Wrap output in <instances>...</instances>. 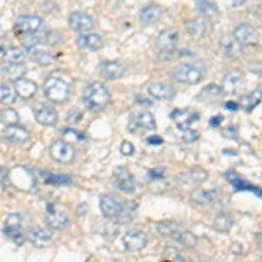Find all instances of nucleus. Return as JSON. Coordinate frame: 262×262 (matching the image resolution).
<instances>
[{"instance_id":"1","label":"nucleus","mask_w":262,"mask_h":262,"mask_svg":"<svg viewBox=\"0 0 262 262\" xmlns=\"http://www.w3.org/2000/svg\"><path fill=\"white\" fill-rule=\"evenodd\" d=\"M74 84L67 75L53 74L44 82V96L53 103H65L70 100Z\"/></svg>"},{"instance_id":"2","label":"nucleus","mask_w":262,"mask_h":262,"mask_svg":"<svg viewBox=\"0 0 262 262\" xmlns=\"http://www.w3.org/2000/svg\"><path fill=\"white\" fill-rule=\"evenodd\" d=\"M82 101L91 112H100L111 103V90L101 82H93L86 88Z\"/></svg>"},{"instance_id":"3","label":"nucleus","mask_w":262,"mask_h":262,"mask_svg":"<svg viewBox=\"0 0 262 262\" xmlns=\"http://www.w3.org/2000/svg\"><path fill=\"white\" fill-rule=\"evenodd\" d=\"M205 75L206 67L203 63H180L173 70V77L182 84H187V86L201 82L205 79Z\"/></svg>"},{"instance_id":"4","label":"nucleus","mask_w":262,"mask_h":262,"mask_svg":"<svg viewBox=\"0 0 262 262\" xmlns=\"http://www.w3.org/2000/svg\"><path fill=\"white\" fill-rule=\"evenodd\" d=\"M179 42V32L166 28L159 33L158 37V49H159V58L161 60H170L175 56V46Z\"/></svg>"},{"instance_id":"5","label":"nucleus","mask_w":262,"mask_h":262,"mask_svg":"<svg viewBox=\"0 0 262 262\" xmlns=\"http://www.w3.org/2000/svg\"><path fill=\"white\" fill-rule=\"evenodd\" d=\"M40 30H44V21L35 14L19 16L14 23V32L18 35H33V33H39Z\"/></svg>"},{"instance_id":"6","label":"nucleus","mask_w":262,"mask_h":262,"mask_svg":"<svg viewBox=\"0 0 262 262\" xmlns=\"http://www.w3.org/2000/svg\"><path fill=\"white\" fill-rule=\"evenodd\" d=\"M49 154H51V158H53L54 161H58L61 164H70V163H74L77 152H75L72 143L65 142V140H56V142L51 143Z\"/></svg>"},{"instance_id":"7","label":"nucleus","mask_w":262,"mask_h":262,"mask_svg":"<svg viewBox=\"0 0 262 262\" xmlns=\"http://www.w3.org/2000/svg\"><path fill=\"white\" fill-rule=\"evenodd\" d=\"M156 117L150 112L142 111L137 114H131L128 121V131L131 133H138V131H152L156 129Z\"/></svg>"},{"instance_id":"8","label":"nucleus","mask_w":262,"mask_h":262,"mask_svg":"<svg viewBox=\"0 0 262 262\" xmlns=\"http://www.w3.org/2000/svg\"><path fill=\"white\" fill-rule=\"evenodd\" d=\"M114 187L124 194H133L137 182H135V177L126 168H116L114 170Z\"/></svg>"},{"instance_id":"9","label":"nucleus","mask_w":262,"mask_h":262,"mask_svg":"<svg viewBox=\"0 0 262 262\" xmlns=\"http://www.w3.org/2000/svg\"><path fill=\"white\" fill-rule=\"evenodd\" d=\"M232 37H234L242 46H253L257 42V39H259V30L248 23H242L234 28Z\"/></svg>"},{"instance_id":"10","label":"nucleus","mask_w":262,"mask_h":262,"mask_svg":"<svg viewBox=\"0 0 262 262\" xmlns=\"http://www.w3.org/2000/svg\"><path fill=\"white\" fill-rule=\"evenodd\" d=\"M122 205H124V201H122L119 196H116V194H105V196L100 198V210H101V213L108 219L117 217Z\"/></svg>"},{"instance_id":"11","label":"nucleus","mask_w":262,"mask_h":262,"mask_svg":"<svg viewBox=\"0 0 262 262\" xmlns=\"http://www.w3.org/2000/svg\"><path fill=\"white\" fill-rule=\"evenodd\" d=\"M69 25H70L72 30L84 33V32L93 30V27H95V18L90 14H86V12L75 11L69 16Z\"/></svg>"},{"instance_id":"12","label":"nucleus","mask_w":262,"mask_h":262,"mask_svg":"<svg viewBox=\"0 0 262 262\" xmlns=\"http://www.w3.org/2000/svg\"><path fill=\"white\" fill-rule=\"evenodd\" d=\"M185 32L194 39H203L212 32V23L206 18H194L185 23Z\"/></svg>"},{"instance_id":"13","label":"nucleus","mask_w":262,"mask_h":262,"mask_svg":"<svg viewBox=\"0 0 262 262\" xmlns=\"http://www.w3.org/2000/svg\"><path fill=\"white\" fill-rule=\"evenodd\" d=\"M79 49L88 51V53H93V51H98L103 46V37L98 35V33H90V32H84L81 35L77 37L75 40Z\"/></svg>"},{"instance_id":"14","label":"nucleus","mask_w":262,"mask_h":262,"mask_svg":"<svg viewBox=\"0 0 262 262\" xmlns=\"http://www.w3.org/2000/svg\"><path fill=\"white\" fill-rule=\"evenodd\" d=\"M245 88V77L242 72H229V74L224 77L222 81V90L224 93H229V95H239Z\"/></svg>"},{"instance_id":"15","label":"nucleus","mask_w":262,"mask_h":262,"mask_svg":"<svg viewBox=\"0 0 262 262\" xmlns=\"http://www.w3.org/2000/svg\"><path fill=\"white\" fill-rule=\"evenodd\" d=\"M100 75L107 81H117L126 74V67L121 61H103L100 65Z\"/></svg>"},{"instance_id":"16","label":"nucleus","mask_w":262,"mask_h":262,"mask_svg":"<svg viewBox=\"0 0 262 262\" xmlns=\"http://www.w3.org/2000/svg\"><path fill=\"white\" fill-rule=\"evenodd\" d=\"M2 135H4V138H6L7 142L12 143V145H21V143L28 142V138H30L28 129L23 128V126H18V124L6 126V129H4Z\"/></svg>"},{"instance_id":"17","label":"nucleus","mask_w":262,"mask_h":262,"mask_svg":"<svg viewBox=\"0 0 262 262\" xmlns=\"http://www.w3.org/2000/svg\"><path fill=\"white\" fill-rule=\"evenodd\" d=\"M122 242H124V247L128 248V250L138 252L147 245V234L140 229H133V231L126 232L124 238H122Z\"/></svg>"},{"instance_id":"18","label":"nucleus","mask_w":262,"mask_h":262,"mask_svg":"<svg viewBox=\"0 0 262 262\" xmlns=\"http://www.w3.org/2000/svg\"><path fill=\"white\" fill-rule=\"evenodd\" d=\"M28 242L35 248H46L53 245V236L46 229H42V227H32L28 231Z\"/></svg>"},{"instance_id":"19","label":"nucleus","mask_w":262,"mask_h":262,"mask_svg":"<svg viewBox=\"0 0 262 262\" xmlns=\"http://www.w3.org/2000/svg\"><path fill=\"white\" fill-rule=\"evenodd\" d=\"M35 119L42 126H54L58 124V112L53 107H49V105H37Z\"/></svg>"},{"instance_id":"20","label":"nucleus","mask_w":262,"mask_h":262,"mask_svg":"<svg viewBox=\"0 0 262 262\" xmlns=\"http://www.w3.org/2000/svg\"><path fill=\"white\" fill-rule=\"evenodd\" d=\"M221 51L224 56H227V58H239L243 53V46L232 35H226L221 40Z\"/></svg>"},{"instance_id":"21","label":"nucleus","mask_w":262,"mask_h":262,"mask_svg":"<svg viewBox=\"0 0 262 262\" xmlns=\"http://www.w3.org/2000/svg\"><path fill=\"white\" fill-rule=\"evenodd\" d=\"M37 84L30 81V79H23V77H19L18 81H14V91H16V95L21 96V98H25V100H30L33 98V96L37 95Z\"/></svg>"},{"instance_id":"22","label":"nucleus","mask_w":262,"mask_h":262,"mask_svg":"<svg viewBox=\"0 0 262 262\" xmlns=\"http://www.w3.org/2000/svg\"><path fill=\"white\" fill-rule=\"evenodd\" d=\"M149 95L152 96L154 100H159V101H166V100H171L175 96V90L171 86L164 82H154L149 86Z\"/></svg>"},{"instance_id":"23","label":"nucleus","mask_w":262,"mask_h":262,"mask_svg":"<svg viewBox=\"0 0 262 262\" xmlns=\"http://www.w3.org/2000/svg\"><path fill=\"white\" fill-rule=\"evenodd\" d=\"M208 179V173L203 168H191V170L180 173V180L187 185H201L203 182H206Z\"/></svg>"},{"instance_id":"24","label":"nucleus","mask_w":262,"mask_h":262,"mask_svg":"<svg viewBox=\"0 0 262 262\" xmlns=\"http://www.w3.org/2000/svg\"><path fill=\"white\" fill-rule=\"evenodd\" d=\"M163 9L158 6V4H149V6L142 7L140 11V21L143 25H154L156 21L161 18Z\"/></svg>"},{"instance_id":"25","label":"nucleus","mask_w":262,"mask_h":262,"mask_svg":"<svg viewBox=\"0 0 262 262\" xmlns=\"http://www.w3.org/2000/svg\"><path fill=\"white\" fill-rule=\"evenodd\" d=\"M48 226L51 227V229H56V231L67 229V227L70 226V219H69V215L51 210L49 215H48Z\"/></svg>"},{"instance_id":"26","label":"nucleus","mask_w":262,"mask_h":262,"mask_svg":"<svg viewBox=\"0 0 262 262\" xmlns=\"http://www.w3.org/2000/svg\"><path fill=\"white\" fill-rule=\"evenodd\" d=\"M226 180H229L231 184H232V187L236 189V191H252V192H257V194H260L259 192V189L257 187H253L252 184H248L247 180H243L239 175H236L234 171H226Z\"/></svg>"},{"instance_id":"27","label":"nucleus","mask_w":262,"mask_h":262,"mask_svg":"<svg viewBox=\"0 0 262 262\" xmlns=\"http://www.w3.org/2000/svg\"><path fill=\"white\" fill-rule=\"evenodd\" d=\"M215 198H217V191L215 189H196L192 194H191V200L194 203H198V205H210V203L215 201Z\"/></svg>"},{"instance_id":"28","label":"nucleus","mask_w":262,"mask_h":262,"mask_svg":"<svg viewBox=\"0 0 262 262\" xmlns=\"http://www.w3.org/2000/svg\"><path fill=\"white\" fill-rule=\"evenodd\" d=\"M138 212V205L135 201H124V205H122L119 215H117V221L121 224H128L135 219V215Z\"/></svg>"},{"instance_id":"29","label":"nucleus","mask_w":262,"mask_h":262,"mask_svg":"<svg viewBox=\"0 0 262 262\" xmlns=\"http://www.w3.org/2000/svg\"><path fill=\"white\" fill-rule=\"evenodd\" d=\"M173 239L182 248H194L198 245V236L192 234L191 231H179L173 236Z\"/></svg>"},{"instance_id":"30","label":"nucleus","mask_w":262,"mask_h":262,"mask_svg":"<svg viewBox=\"0 0 262 262\" xmlns=\"http://www.w3.org/2000/svg\"><path fill=\"white\" fill-rule=\"evenodd\" d=\"M2 74L11 81H18L19 77H23L27 74V67L21 65V63H7V67L2 69Z\"/></svg>"},{"instance_id":"31","label":"nucleus","mask_w":262,"mask_h":262,"mask_svg":"<svg viewBox=\"0 0 262 262\" xmlns=\"http://www.w3.org/2000/svg\"><path fill=\"white\" fill-rule=\"evenodd\" d=\"M196 9H198L200 14L205 16V18H213V16H219L217 4L210 2V0H196Z\"/></svg>"},{"instance_id":"32","label":"nucleus","mask_w":262,"mask_h":262,"mask_svg":"<svg viewBox=\"0 0 262 262\" xmlns=\"http://www.w3.org/2000/svg\"><path fill=\"white\" fill-rule=\"evenodd\" d=\"M23 48L27 49L28 54H32V56H37V54L44 53L46 48H44V40L39 39V37H32V39L25 40Z\"/></svg>"},{"instance_id":"33","label":"nucleus","mask_w":262,"mask_h":262,"mask_svg":"<svg viewBox=\"0 0 262 262\" xmlns=\"http://www.w3.org/2000/svg\"><path fill=\"white\" fill-rule=\"evenodd\" d=\"M232 227V219L227 213H219L213 219V229L219 232H227Z\"/></svg>"},{"instance_id":"34","label":"nucleus","mask_w":262,"mask_h":262,"mask_svg":"<svg viewBox=\"0 0 262 262\" xmlns=\"http://www.w3.org/2000/svg\"><path fill=\"white\" fill-rule=\"evenodd\" d=\"M156 229L163 236H175L177 232L180 231V224L179 222H159L158 226H156Z\"/></svg>"},{"instance_id":"35","label":"nucleus","mask_w":262,"mask_h":262,"mask_svg":"<svg viewBox=\"0 0 262 262\" xmlns=\"http://www.w3.org/2000/svg\"><path fill=\"white\" fill-rule=\"evenodd\" d=\"M27 58V53L23 49H18V48H12L4 54V61L6 63H21Z\"/></svg>"},{"instance_id":"36","label":"nucleus","mask_w":262,"mask_h":262,"mask_svg":"<svg viewBox=\"0 0 262 262\" xmlns=\"http://www.w3.org/2000/svg\"><path fill=\"white\" fill-rule=\"evenodd\" d=\"M242 103L248 112L253 111V108L260 103V91H253V93H250V95H245L242 98Z\"/></svg>"},{"instance_id":"37","label":"nucleus","mask_w":262,"mask_h":262,"mask_svg":"<svg viewBox=\"0 0 262 262\" xmlns=\"http://www.w3.org/2000/svg\"><path fill=\"white\" fill-rule=\"evenodd\" d=\"M0 119L6 126H12V124H18L19 122V114L14 111V108H4L0 112Z\"/></svg>"},{"instance_id":"38","label":"nucleus","mask_w":262,"mask_h":262,"mask_svg":"<svg viewBox=\"0 0 262 262\" xmlns=\"http://www.w3.org/2000/svg\"><path fill=\"white\" fill-rule=\"evenodd\" d=\"M16 91L9 84H0V103H14Z\"/></svg>"},{"instance_id":"39","label":"nucleus","mask_w":262,"mask_h":262,"mask_svg":"<svg viewBox=\"0 0 262 262\" xmlns=\"http://www.w3.org/2000/svg\"><path fill=\"white\" fill-rule=\"evenodd\" d=\"M44 180L49 182V184H56V185H70L72 184V179L69 175H54V173H46Z\"/></svg>"},{"instance_id":"40","label":"nucleus","mask_w":262,"mask_h":262,"mask_svg":"<svg viewBox=\"0 0 262 262\" xmlns=\"http://www.w3.org/2000/svg\"><path fill=\"white\" fill-rule=\"evenodd\" d=\"M201 93H203L201 98H206V96H208V98H219V96L224 95V90H222V86H217V84H210V86H206Z\"/></svg>"},{"instance_id":"41","label":"nucleus","mask_w":262,"mask_h":262,"mask_svg":"<svg viewBox=\"0 0 262 262\" xmlns=\"http://www.w3.org/2000/svg\"><path fill=\"white\" fill-rule=\"evenodd\" d=\"M100 234L114 238V236L119 234V226H117L116 222H105L103 226H101V229H100Z\"/></svg>"},{"instance_id":"42","label":"nucleus","mask_w":262,"mask_h":262,"mask_svg":"<svg viewBox=\"0 0 262 262\" xmlns=\"http://www.w3.org/2000/svg\"><path fill=\"white\" fill-rule=\"evenodd\" d=\"M61 33L60 32H54V30H51V32H46V35H44V44H48V46H58V44H61Z\"/></svg>"},{"instance_id":"43","label":"nucleus","mask_w":262,"mask_h":262,"mask_svg":"<svg viewBox=\"0 0 262 262\" xmlns=\"http://www.w3.org/2000/svg\"><path fill=\"white\" fill-rule=\"evenodd\" d=\"M23 215H18V213H11L9 217H7L6 221V226H11V227H19V229H23Z\"/></svg>"},{"instance_id":"44","label":"nucleus","mask_w":262,"mask_h":262,"mask_svg":"<svg viewBox=\"0 0 262 262\" xmlns=\"http://www.w3.org/2000/svg\"><path fill=\"white\" fill-rule=\"evenodd\" d=\"M35 61L39 63V65H42V67H49V65H53V63L56 61V56H51V54H48V53L44 51V53L37 54V56H35Z\"/></svg>"},{"instance_id":"45","label":"nucleus","mask_w":262,"mask_h":262,"mask_svg":"<svg viewBox=\"0 0 262 262\" xmlns=\"http://www.w3.org/2000/svg\"><path fill=\"white\" fill-rule=\"evenodd\" d=\"M184 142L185 143H192V142H196L198 138H200V131H196V129H187L185 128V131H184Z\"/></svg>"},{"instance_id":"46","label":"nucleus","mask_w":262,"mask_h":262,"mask_svg":"<svg viewBox=\"0 0 262 262\" xmlns=\"http://www.w3.org/2000/svg\"><path fill=\"white\" fill-rule=\"evenodd\" d=\"M63 135L65 137H70V138H74V140H79V142H84L86 140V135L81 133V131H74V129H65L63 131Z\"/></svg>"},{"instance_id":"47","label":"nucleus","mask_w":262,"mask_h":262,"mask_svg":"<svg viewBox=\"0 0 262 262\" xmlns=\"http://www.w3.org/2000/svg\"><path fill=\"white\" fill-rule=\"evenodd\" d=\"M67 121L72 122V124H75V122H79V121H82V112L81 111H70L69 112V117H67Z\"/></svg>"},{"instance_id":"48","label":"nucleus","mask_w":262,"mask_h":262,"mask_svg":"<svg viewBox=\"0 0 262 262\" xmlns=\"http://www.w3.org/2000/svg\"><path fill=\"white\" fill-rule=\"evenodd\" d=\"M133 152H135L133 143H129L128 140L121 143V154L122 156H133Z\"/></svg>"},{"instance_id":"49","label":"nucleus","mask_w":262,"mask_h":262,"mask_svg":"<svg viewBox=\"0 0 262 262\" xmlns=\"http://www.w3.org/2000/svg\"><path fill=\"white\" fill-rule=\"evenodd\" d=\"M163 259H164V260H168V259H175V260H184V257H182L180 253H177V250H173V248H168V250L164 252Z\"/></svg>"},{"instance_id":"50","label":"nucleus","mask_w":262,"mask_h":262,"mask_svg":"<svg viewBox=\"0 0 262 262\" xmlns=\"http://www.w3.org/2000/svg\"><path fill=\"white\" fill-rule=\"evenodd\" d=\"M163 173H164V168H159V170H150L147 175H149V180H158V179H163Z\"/></svg>"},{"instance_id":"51","label":"nucleus","mask_w":262,"mask_h":262,"mask_svg":"<svg viewBox=\"0 0 262 262\" xmlns=\"http://www.w3.org/2000/svg\"><path fill=\"white\" fill-rule=\"evenodd\" d=\"M222 121H224L222 116H215V117L210 119V126H212V128H219V126L222 124Z\"/></svg>"},{"instance_id":"52","label":"nucleus","mask_w":262,"mask_h":262,"mask_svg":"<svg viewBox=\"0 0 262 262\" xmlns=\"http://www.w3.org/2000/svg\"><path fill=\"white\" fill-rule=\"evenodd\" d=\"M147 143H150V145H161L163 138L161 137H149L147 138Z\"/></svg>"},{"instance_id":"53","label":"nucleus","mask_w":262,"mask_h":262,"mask_svg":"<svg viewBox=\"0 0 262 262\" xmlns=\"http://www.w3.org/2000/svg\"><path fill=\"white\" fill-rule=\"evenodd\" d=\"M224 107H226L227 111H231V112H236V111H238V107H239V105L236 103V101H227V103L224 105Z\"/></svg>"},{"instance_id":"54","label":"nucleus","mask_w":262,"mask_h":262,"mask_svg":"<svg viewBox=\"0 0 262 262\" xmlns=\"http://www.w3.org/2000/svg\"><path fill=\"white\" fill-rule=\"evenodd\" d=\"M231 252L238 253V255H239V253H243V248H239V243H234V245H232V248H231Z\"/></svg>"},{"instance_id":"55","label":"nucleus","mask_w":262,"mask_h":262,"mask_svg":"<svg viewBox=\"0 0 262 262\" xmlns=\"http://www.w3.org/2000/svg\"><path fill=\"white\" fill-rule=\"evenodd\" d=\"M231 2H232V6L239 7V6H243V4L247 2V0H231Z\"/></svg>"},{"instance_id":"56","label":"nucleus","mask_w":262,"mask_h":262,"mask_svg":"<svg viewBox=\"0 0 262 262\" xmlns=\"http://www.w3.org/2000/svg\"><path fill=\"white\" fill-rule=\"evenodd\" d=\"M0 51H2V46H0Z\"/></svg>"}]
</instances>
